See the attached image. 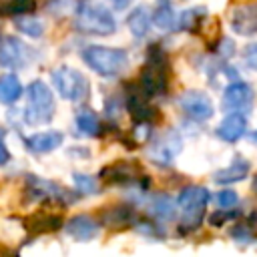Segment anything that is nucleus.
Here are the masks:
<instances>
[{"mask_svg": "<svg viewBox=\"0 0 257 257\" xmlns=\"http://www.w3.org/2000/svg\"><path fill=\"white\" fill-rule=\"evenodd\" d=\"M247 173H249V163H247L245 159L237 157V159H233V163H231L229 167H225V169H219V171L213 175V179H215V183H221V185H229V183H237V181H243V179L247 177Z\"/></svg>", "mask_w": 257, "mask_h": 257, "instance_id": "15", "label": "nucleus"}, {"mask_svg": "<svg viewBox=\"0 0 257 257\" xmlns=\"http://www.w3.org/2000/svg\"><path fill=\"white\" fill-rule=\"evenodd\" d=\"M128 112L137 118V122H151L155 116V108L147 102V96L143 94H131L126 100Z\"/></svg>", "mask_w": 257, "mask_h": 257, "instance_id": "19", "label": "nucleus"}, {"mask_svg": "<svg viewBox=\"0 0 257 257\" xmlns=\"http://www.w3.org/2000/svg\"><path fill=\"white\" fill-rule=\"evenodd\" d=\"M110 4H112V8H116V10H124L128 4H131V0H108Z\"/></svg>", "mask_w": 257, "mask_h": 257, "instance_id": "30", "label": "nucleus"}, {"mask_svg": "<svg viewBox=\"0 0 257 257\" xmlns=\"http://www.w3.org/2000/svg\"><path fill=\"white\" fill-rule=\"evenodd\" d=\"M179 104H181L183 112H185L189 118L199 120V122L209 120V118L213 116V112H215L211 98H209L205 92H201V90H187V92L181 96Z\"/></svg>", "mask_w": 257, "mask_h": 257, "instance_id": "9", "label": "nucleus"}, {"mask_svg": "<svg viewBox=\"0 0 257 257\" xmlns=\"http://www.w3.org/2000/svg\"><path fill=\"white\" fill-rule=\"evenodd\" d=\"M141 86L147 96H161L169 86V60L159 46H151L141 70Z\"/></svg>", "mask_w": 257, "mask_h": 257, "instance_id": "2", "label": "nucleus"}, {"mask_svg": "<svg viewBox=\"0 0 257 257\" xmlns=\"http://www.w3.org/2000/svg\"><path fill=\"white\" fill-rule=\"evenodd\" d=\"M235 203H237V193L231 191V189H225V191H221V193L217 195V205H219L221 209H229V207H233Z\"/></svg>", "mask_w": 257, "mask_h": 257, "instance_id": "27", "label": "nucleus"}, {"mask_svg": "<svg viewBox=\"0 0 257 257\" xmlns=\"http://www.w3.org/2000/svg\"><path fill=\"white\" fill-rule=\"evenodd\" d=\"M76 128L82 137H96L100 135V120L92 110H80L76 114Z\"/></svg>", "mask_w": 257, "mask_h": 257, "instance_id": "23", "label": "nucleus"}, {"mask_svg": "<svg viewBox=\"0 0 257 257\" xmlns=\"http://www.w3.org/2000/svg\"><path fill=\"white\" fill-rule=\"evenodd\" d=\"M251 139H253V143H255V145H257V131H255V133H253V135H251Z\"/></svg>", "mask_w": 257, "mask_h": 257, "instance_id": "31", "label": "nucleus"}, {"mask_svg": "<svg viewBox=\"0 0 257 257\" xmlns=\"http://www.w3.org/2000/svg\"><path fill=\"white\" fill-rule=\"evenodd\" d=\"M74 26L82 34H94V36H106L116 30V22L108 8L102 4L80 0L74 14Z\"/></svg>", "mask_w": 257, "mask_h": 257, "instance_id": "1", "label": "nucleus"}, {"mask_svg": "<svg viewBox=\"0 0 257 257\" xmlns=\"http://www.w3.org/2000/svg\"><path fill=\"white\" fill-rule=\"evenodd\" d=\"M102 179L110 181V183H135L139 177H137V169L128 163H116L112 167H106L102 169Z\"/></svg>", "mask_w": 257, "mask_h": 257, "instance_id": "17", "label": "nucleus"}, {"mask_svg": "<svg viewBox=\"0 0 257 257\" xmlns=\"http://www.w3.org/2000/svg\"><path fill=\"white\" fill-rule=\"evenodd\" d=\"M177 20H179V16L175 14V10L169 4V0H161L159 6L151 14V22L155 26H159L161 30H173L177 26Z\"/></svg>", "mask_w": 257, "mask_h": 257, "instance_id": "16", "label": "nucleus"}, {"mask_svg": "<svg viewBox=\"0 0 257 257\" xmlns=\"http://www.w3.org/2000/svg\"><path fill=\"white\" fill-rule=\"evenodd\" d=\"M181 145H183L181 137L171 131V133H165V135H161L153 141V145L149 149V155L157 165H171L175 155H179Z\"/></svg>", "mask_w": 257, "mask_h": 257, "instance_id": "11", "label": "nucleus"}, {"mask_svg": "<svg viewBox=\"0 0 257 257\" xmlns=\"http://www.w3.org/2000/svg\"><path fill=\"white\" fill-rule=\"evenodd\" d=\"M151 213L163 221H173L177 217V203L167 195H159L151 203Z\"/></svg>", "mask_w": 257, "mask_h": 257, "instance_id": "22", "label": "nucleus"}, {"mask_svg": "<svg viewBox=\"0 0 257 257\" xmlns=\"http://www.w3.org/2000/svg\"><path fill=\"white\" fill-rule=\"evenodd\" d=\"M8 161H10V153H8V149L4 147V143L0 141V167L6 165Z\"/></svg>", "mask_w": 257, "mask_h": 257, "instance_id": "29", "label": "nucleus"}, {"mask_svg": "<svg viewBox=\"0 0 257 257\" xmlns=\"http://www.w3.org/2000/svg\"><path fill=\"white\" fill-rule=\"evenodd\" d=\"M207 203H209V191L205 187L189 185L181 191V195H179V207L183 211L181 231L191 233L201 225V221L205 217Z\"/></svg>", "mask_w": 257, "mask_h": 257, "instance_id": "5", "label": "nucleus"}, {"mask_svg": "<svg viewBox=\"0 0 257 257\" xmlns=\"http://www.w3.org/2000/svg\"><path fill=\"white\" fill-rule=\"evenodd\" d=\"M221 106L225 112H249L253 106V88L247 82H231L223 92Z\"/></svg>", "mask_w": 257, "mask_h": 257, "instance_id": "8", "label": "nucleus"}, {"mask_svg": "<svg viewBox=\"0 0 257 257\" xmlns=\"http://www.w3.org/2000/svg\"><path fill=\"white\" fill-rule=\"evenodd\" d=\"M34 8V0H0V16L28 14Z\"/></svg>", "mask_w": 257, "mask_h": 257, "instance_id": "25", "label": "nucleus"}, {"mask_svg": "<svg viewBox=\"0 0 257 257\" xmlns=\"http://www.w3.org/2000/svg\"><path fill=\"white\" fill-rule=\"evenodd\" d=\"M26 225L34 233H48V231L60 229L62 217L60 215H50V213H36V215H32V217L26 219Z\"/></svg>", "mask_w": 257, "mask_h": 257, "instance_id": "20", "label": "nucleus"}, {"mask_svg": "<svg viewBox=\"0 0 257 257\" xmlns=\"http://www.w3.org/2000/svg\"><path fill=\"white\" fill-rule=\"evenodd\" d=\"M32 56H34L32 48L26 46L16 36H8L0 44V66H4V68H10V70L24 68L32 60Z\"/></svg>", "mask_w": 257, "mask_h": 257, "instance_id": "7", "label": "nucleus"}, {"mask_svg": "<svg viewBox=\"0 0 257 257\" xmlns=\"http://www.w3.org/2000/svg\"><path fill=\"white\" fill-rule=\"evenodd\" d=\"M22 96V84L14 74L0 76V102L2 104H14Z\"/></svg>", "mask_w": 257, "mask_h": 257, "instance_id": "21", "label": "nucleus"}, {"mask_svg": "<svg viewBox=\"0 0 257 257\" xmlns=\"http://www.w3.org/2000/svg\"><path fill=\"white\" fill-rule=\"evenodd\" d=\"M100 225L88 215H76L66 223V233L76 241H90L98 235Z\"/></svg>", "mask_w": 257, "mask_h": 257, "instance_id": "14", "label": "nucleus"}, {"mask_svg": "<svg viewBox=\"0 0 257 257\" xmlns=\"http://www.w3.org/2000/svg\"><path fill=\"white\" fill-rule=\"evenodd\" d=\"M229 24L233 32L241 36H253L257 34V2L239 4L229 14Z\"/></svg>", "mask_w": 257, "mask_h": 257, "instance_id": "10", "label": "nucleus"}, {"mask_svg": "<svg viewBox=\"0 0 257 257\" xmlns=\"http://www.w3.org/2000/svg\"><path fill=\"white\" fill-rule=\"evenodd\" d=\"M50 78H52V84L56 88V92L64 98V100H72V102H78L82 98L88 96V80L84 78V74L76 68H70V66H60V68H54L50 72Z\"/></svg>", "mask_w": 257, "mask_h": 257, "instance_id": "6", "label": "nucleus"}, {"mask_svg": "<svg viewBox=\"0 0 257 257\" xmlns=\"http://www.w3.org/2000/svg\"><path fill=\"white\" fill-rule=\"evenodd\" d=\"M24 120L28 124H46L54 114V96L52 90L42 80H34L26 88V106Z\"/></svg>", "mask_w": 257, "mask_h": 257, "instance_id": "4", "label": "nucleus"}, {"mask_svg": "<svg viewBox=\"0 0 257 257\" xmlns=\"http://www.w3.org/2000/svg\"><path fill=\"white\" fill-rule=\"evenodd\" d=\"M64 141V135L58 133V131H44V133H34L30 137L24 139V145L30 153L34 155H44V153H50L54 149H58Z\"/></svg>", "mask_w": 257, "mask_h": 257, "instance_id": "12", "label": "nucleus"}, {"mask_svg": "<svg viewBox=\"0 0 257 257\" xmlns=\"http://www.w3.org/2000/svg\"><path fill=\"white\" fill-rule=\"evenodd\" d=\"M82 60L100 76H116L126 68L128 54L122 48L92 44L82 50Z\"/></svg>", "mask_w": 257, "mask_h": 257, "instance_id": "3", "label": "nucleus"}, {"mask_svg": "<svg viewBox=\"0 0 257 257\" xmlns=\"http://www.w3.org/2000/svg\"><path fill=\"white\" fill-rule=\"evenodd\" d=\"M245 131H247V118H245V114H241V112H229L221 120V124L217 126L215 133H217V137L221 141L235 143V141H239L245 135Z\"/></svg>", "mask_w": 257, "mask_h": 257, "instance_id": "13", "label": "nucleus"}, {"mask_svg": "<svg viewBox=\"0 0 257 257\" xmlns=\"http://www.w3.org/2000/svg\"><path fill=\"white\" fill-rule=\"evenodd\" d=\"M72 179H74V185H76V189H78L80 193H84V195H94V193L98 191V185H96V181H94L92 177H88V175H80V173H74V175H72Z\"/></svg>", "mask_w": 257, "mask_h": 257, "instance_id": "26", "label": "nucleus"}, {"mask_svg": "<svg viewBox=\"0 0 257 257\" xmlns=\"http://www.w3.org/2000/svg\"><path fill=\"white\" fill-rule=\"evenodd\" d=\"M14 26L20 32H24L26 36H32V38H40L44 34L42 22L32 18V16H26V14H18V18H14Z\"/></svg>", "mask_w": 257, "mask_h": 257, "instance_id": "24", "label": "nucleus"}, {"mask_svg": "<svg viewBox=\"0 0 257 257\" xmlns=\"http://www.w3.org/2000/svg\"><path fill=\"white\" fill-rule=\"evenodd\" d=\"M245 62H247L249 68L257 70V42L251 44V46H247V50H245Z\"/></svg>", "mask_w": 257, "mask_h": 257, "instance_id": "28", "label": "nucleus"}, {"mask_svg": "<svg viewBox=\"0 0 257 257\" xmlns=\"http://www.w3.org/2000/svg\"><path fill=\"white\" fill-rule=\"evenodd\" d=\"M126 24L131 28V32L137 36V38H143L147 32H149V26H151V12L147 6H137L128 18H126Z\"/></svg>", "mask_w": 257, "mask_h": 257, "instance_id": "18", "label": "nucleus"}]
</instances>
